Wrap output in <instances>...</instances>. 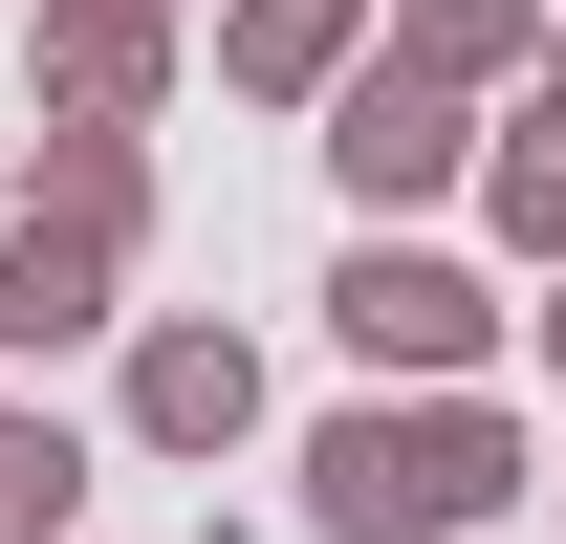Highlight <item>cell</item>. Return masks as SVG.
I'll list each match as a JSON object with an SVG mask.
<instances>
[{
    "mask_svg": "<svg viewBox=\"0 0 566 544\" xmlns=\"http://www.w3.org/2000/svg\"><path fill=\"white\" fill-rule=\"evenodd\" d=\"M523 501V414L501 393H349L305 436V523L327 544H480Z\"/></svg>",
    "mask_w": 566,
    "mask_h": 544,
    "instance_id": "6da1fadb",
    "label": "cell"
},
{
    "mask_svg": "<svg viewBox=\"0 0 566 544\" xmlns=\"http://www.w3.org/2000/svg\"><path fill=\"white\" fill-rule=\"evenodd\" d=\"M327 327H349V370H370V393H480L501 283L458 262V240H349V262H327Z\"/></svg>",
    "mask_w": 566,
    "mask_h": 544,
    "instance_id": "7a4b0ae2",
    "label": "cell"
},
{
    "mask_svg": "<svg viewBox=\"0 0 566 544\" xmlns=\"http://www.w3.org/2000/svg\"><path fill=\"white\" fill-rule=\"evenodd\" d=\"M327 175H349V218L392 240L415 197H480V109H458V87H415L392 44H370V66L327 87Z\"/></svg>",
    "mask_w": 566,
    "mask_h": 544,
    "instance_id": "3957f363",
    "label": "cell"
},
{
    "mask_svg": "<svg viewBox=\"0 0 566 544\" xmlns=\"http://www.w3.org/2000/svg\"><path fill=\"white\" fill-rule=\"evenodd\" d=\"M22 87H44L66 132H153V109H175V0H44V22H22Z\"/></svg>",
    "mask_w": 566,
    "mask_h": 544,
    "instance_id": "277c9868",
    "label": "cell"
},
{
    "mask_svg": "<svg viewBox=\"0 0 566 544\" xmlns=\"http://www.w3.org/2000/svg\"><path fill=\"white\" fill-rule=\"evenodd\" d=\"M262 436V348L240 327H132V458H240Z\"/></svg>",
    "mask_w": 566,
    "mask_h": 544,
    "instance_id": "5b68a950",
    "label": "cell"
},
{
    "mask_svg": "<svg viewBox=\"0 0 566 544\" xmlns=\"http://www.w3.org/2000/svg\"><path fill=\"white\" fill-rule=\"evenodd\" d=\"M370 44H392V0H218V87L240 109H327Z\"/></svg>",
    "mask_w": 566,
    "mask_h": 544,
    "instance_id": "8992f818",
    "label": "cell"
},
{
    "mask_svg": "<svg viewBox=\"0 0 566 544\" xmlns=\"http://www.w3.org/2000/svg\"><path fill=\"white\" fill-rule=\"evenodd\" d=\"M109 240H66V218H0V370H44V348H87V327H132L109 305Z\"/></svg>",
    "mask_w": 566,
    "mask_h": 544,
    "instance_id": "52a82bcc",
    "label": "cell"
},
{
    "mask_svg": "<svg viewBox=\"0 0 566 544\" xmlns=\"http://www.w3.org/2000/svg\"><path fill=\"white\" fill-rule=\"evenodd\" d=\"M545 44H566V0H392V66L458 87V109H480V87H523Z\"/></svg>",
    "mask_w": 566,
    "mask_h": 544,
    "instance_id": "ba28073f",
    "label": "cell"
},
{
    "mask_svg": "<svg viewBox=\"0 0 566 544\" xmlns=\"http://www.w3.org/2000/svg\"><path fill=\"white\" fill-rule=\"evenodd\" d=\"M480 218H501V240L566 283V66H545V87H523V109L480 132Z\"/></svg>",
    "mask_w": 566,
    "mask_h": 544,
    "instance_id": "9c48e42d",
    "label": "cell"
},
{
    "mask_svg": "<svg viewBox=\"0 0 566 544\" xmlns=\"http://www.w3.org/2000/svg\"><path fill=\"white\" fill-rule=\"evenodd\" d=\"M22 218H66V240H109V262H132V240H153V132H44Z\"/></svg>",
    "mask_w": 566,
    "mask_h": 544,
    "instance_id": "30bf717a",
    "label": "cell"
},
{
    "mask_svg": "<svg viewBox=\"0 0 566 544\" xmlns=\"http://www.w3.org/2000/svg\"><path fill=\"white\" fill-rule=\"evenodd\" d=\"M0 544H87V436L0 393Z\"/></svg>",
    "mask_w": 566,
    "mask_h": 544,
    "instance_id": "8fae6325",
    "label": "cell"
},
{
    "mask_svg": "<svg viewBox=\"0 0 566 544\" xmlns=\"http://www.w3.org/2000/svg\"><path fill=\"white\" fill-rule=\"evenodd\" d=\"M523 348H545V370H566V283H545V305H523Z\"/></svg>",
    "mask_w": 566,
    "mask_h": 544,
    "instance_id": "7c38bea8",
    "label": "cell"
},
{
    "mask_svg": "<svg viewBox=\"0 0 566 544\" xmlns=\"http://www.w3.org/2000/svg\"><path fill=\"white\" fill-rule=\"evenodd\" d=\"M545 66H566V44H545Z\"/></svg>",
    "mask_w": 566,
    "mask_h": 544,
    "instance_id": "4fadbf2b",
    "label": "cell"
}]
</instances>
